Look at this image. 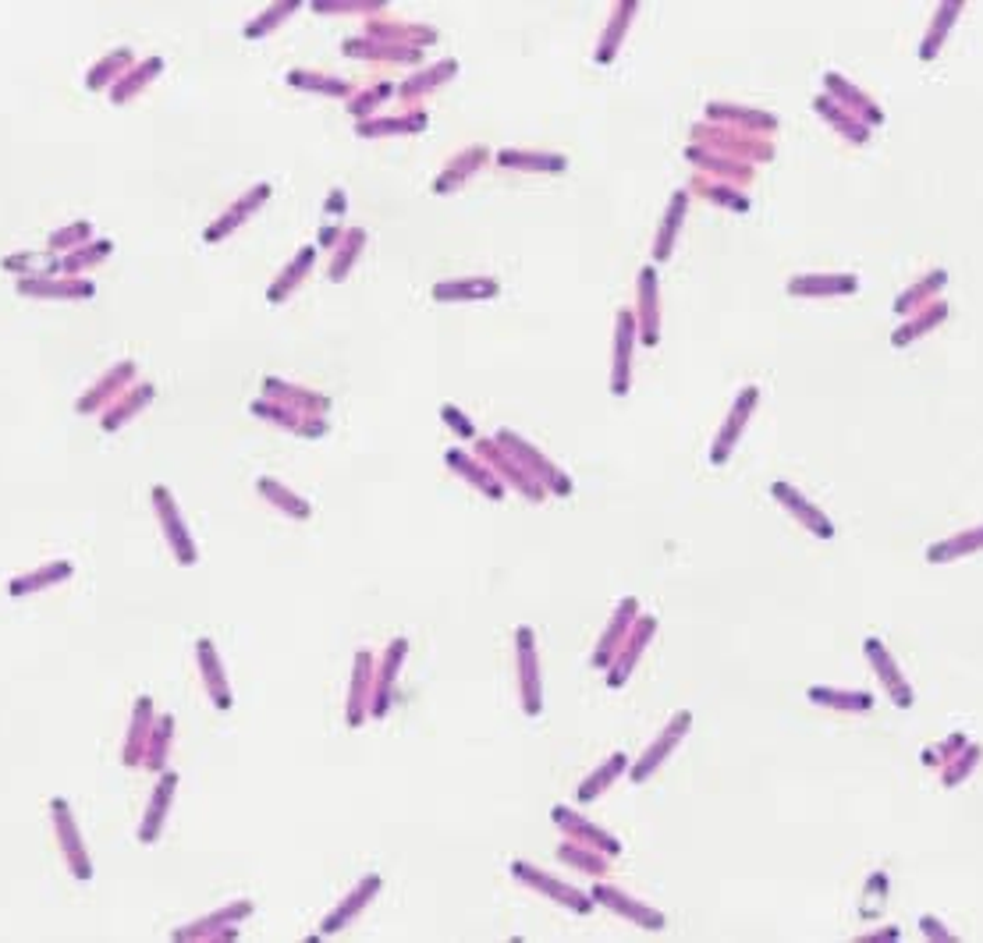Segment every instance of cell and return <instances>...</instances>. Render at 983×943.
I'll list each match as a JSON object with an SVG mask.
<instances>
[{
	"mask_svg": "<svg viewBox=\"0 0 983 943\" xmlns=\"http://www.w3.org/2000/svg\"><path fill=\"white\" fill-rule=\"evenodd\" d=\"M271 196H274V185L271 182H260V185H252L249 191H242V196H238L225 213H220L210 228L203 231V242L206 245H220L225 242V238H231L234 231H242L245 223L256 217L266 202H271Z\"/></svg>",
	"mask_w": 983,
	"mask_h": 943,
	"instance_id": "5b68a950",
	"label": "cell"
},
{
	"mask_svg": "<svg viewBox=\"0 0 983 943\" xmlns=\"http://www.w3.org/2000/svg\"><path fill=\"white\" fill-rule=\"evenodd\" d=\"M150 501H153V511H156V522H161V529H164L171 557L182 568H196L199 564V542H196L193 533H188V525L182 518V507H178V501H174V493L164 483H156L150 490Z\"/></svg>",
	"mask_w": 983,
	"mask_h": 943,
	"instance_id": "3957f363",
	"label": "cell"
},
{
	"mask_svg": "<svg viewBox=\"0 0 983 943\" xmlns=\"http://www.w3.org/2000/svg\"><path fill=\"white\" fill-rule=\"evenodd\" d=\"M408 660V638H391L387 649L376 657L373 670V706H370V721H384L394 706V689H398V675Z\"/></svg>",
	"mask_w": 983,
	"mask_h": 943,
	"instance_id": "52a82bcc",
	"label": "cell"
},
{
	"mask_svg": "<svg viewBox=\"0 0 983 943\" xmlns=\"http://www.w3.org/2000/svg\"><path fill=\"white\" fill-rule=\"evenodd\" d=\"M622 766H625V756H622V753H618V756H614V759H611V763L604 766V770H600V774H593V777H590V780H586V785L579 788V802H593V798H597L600 791H604V788H608V780H611V777H618V770H622Z\"/></svg>",
	"mask_w": 983,
	"mask_h": 943,
	"instance_id": "c3c4849f",
	"label": "cell"
},
{
	"mask_svg": "<svg viewBox=\"0 0 983 943\" xmlns=\"http://www.w3.org/2000/svg\"><path fill=\"white\" fill-rule=\"evenodd\" d=\"M345 210H348L345 188H330V191H327V202H324V217H327L330 223H338V217H345Z\"/></svg>",
	"mask_w": 983,
	"mask_h": 943,
	"instance_id": "f5cc1de1",
	"label": "cell"
},
{
	"mask_svg": "<svg viewBox=\"0 0 983 943\" xmlns=\"http://www.w3.org/2000/svg\"><path fill=\"white\" fill-rule=\"evenodd\" d=\"M384 0H316L313 14H367V19H380L384 14Z\"/></svg>",
	"mask_w": 983,
	"mask_h": 943,
	"instance_id": "f6af8a7d",
	"label": "cell"
},
{
	"mask_svg": "<svg viewBox=\"0 0 983 943\" xmlns=\"http://www.w3.org/2000/svg\"><path fill=\"white\" fill-rule=\"evenodd\" d=\"M174 727H178L174 713H156V724H153L150 745H146V759H142V766H146L150 774H164L167 770L171 745H174Z\"/></svg>",
	"mask_w": 983,
	"mask_h": 943,
	"instance_id": "d590c367",
	"label": "cell"
},
{
	"mask_svg": "<svg viewBox=\"0 0 983 943\" xmlns=\"http://www.w3.org/2000/svg\"><path fill=\"white\" fill-rule=\"evenodd\" d=\"M593 901H597V904H608L611 912H622L625 919L646 925V930H664V915H660V912H654V908H646V904H636V901L629 898V893H622L618 887L597 884V887H593Z\"/></svg>",
	"mask_w": 983,
	"mask_h": 943,
	"instance_id": "4dcf8cb0",
	"label": "cell"
},
{
	"mask_svg": "<svg viewBox=\"0 0 983 943\" xmlns=\"http://www.w3.org/2000/svg\"><path fill=\"white\" fill-rule=\"evenodd\" d=\"M373 670L376 657L370 649H359L352 657V681H348V702H345V724L359 731L370 721V706H373Z\"/></svg>",
	"mask_w": 983,
	"mask_h": 943,
	"instance_id": "8fae6325",
	"label": "cell"
},
{
	"mask_svg": "<svg viewBox=\"0 0 983 943\" xmlns=\"http://www.w3.org/2000/svg\"><path fill=\"white\" fill-rule=\"evenodd\" d=\"M51 823H54L57 852H61V858H65L68 873L75 876L78 884H89L92 876H97V869H92V855L86 848V837H83V830H78L75 809H72L68 798H51Z\"/></svg>",
	"mask_w": 983,
	"mask_h": 943,
	"instance_id": "7a4b0ae2",
	"label": "cell"
},
{
	"mask_svg": "<svg viewBox=\"0 0 983 943\" xmlns=\"http://www.w3.org/2000/svg\"><path fill=\"white\" fill-rule=\"evenodd\" d=\"M554 823H561V826L568 830V834L597 837L600 844H604V848H608V852H614V855H618V841H611L608 834H600V830H597V826H590V823H582V820H576V816H572V812H568V809H554Z\"/></svg>",
	"mask_w": 983,
	"mask_h": 943,
	"instance_id": "7dc6e473",
	"label": "cell"
},
{
	"mask_svg": "<svg viewBox=\"0 0 983 943\" xmlns=\"http://www.w3.org/2000/svg\"><path fill=\"white\" fill-rule=\"evenodd\" d=\"M178 785H182V777L174 774V770L156 774V788H153L150 805H146V812H142L139 830H135L139 844L153 848V844L164 837L167 820H171V809H174V798H178Z\"/></svg>",
	"mask_w": 983,
	"mask_h": 943,
	"instance_id": "9c48e42d",
	"label": "cell"
},
{
	"mask_svg": "<svg viewBox=\"0 0 983 943\" xmlns=\"http://www.w3.org/2000/svg\"><path fill=\"white\" fill-rule=\"evenodd\" d=\"M810 699L813 702H831V706H849V710H870V706H874V699H870V695H838L831 689H810Z\"/></svg>",
	"mask_w": 983,
	"mask_h": 943,
	"instance_id": "f907efd6",
	"label": "cell"
},
{
	"mask_svg": "<svg viewBox=\"0 0 983 943\" xmlns=\"http://www.w3.org/2000/svg\"><path fill=\"white\" fill-rule=\"evenodd\" d=\"M774 497L782 501V507H788V511H796V515L806 522V529H813L817 536H823V539H831L834 536V529H831V522L820 515V511L813 507V504H806L802 497L791 486H785V483H774Z\"/></svg>",
	"mask_w": 983,
	"mask_h": 943,
	"instance_id": "74e56055",
	"label": "cell"
},
{
	"mask_svg": "<svg viewBox=\"0 0 983 943\" xmlns=\"http://www.w3.org/2000/svg\"><path fill=\"white\" fill-rule=\"evenodd\" d=\"M284 83L298 92H313V96H327V100H352V86L345 83L341 75H327V72H306V68H292L284 75Z\"/></svg>",
	"mask_w": 983,
	"mask_h": 943,
	"instance_id": "f546056e",
	"label": "cell"
},
{
	"mask_svg": "<svg viewBox=\"0 0 983 943\" xmlns=\"http://www.w3.org/2000/svg\"><path fill=\"white\" fill-rule=\"evenodd\" d=\"M756 397H760V394H756V387H750L746 394L739 397V408H735V419H732V426H724V434L718 437V447H713V461H718V465L724 461V454L735 447V437H739V429L746 426V412L753 408Z\"/></svg>",
	"mask_w": 983,
	"mask_h": 943,
	"instance_id": "ee69618b",
	"label": "cell"
},
{
	"mask_svg": "<svg viewBox=\"0 0 983 943\" xmlns=\"http://www.w3.org/2000/svg\"><path fill=\"white\" fill-rule=\"evenodd\" d=\"M72 574H75V564L68 561V557H57V561H46V564H40L33 571L14 574V579L8 582V596L11 600H25V596L46 593V589L65 585Z\"/></svg>",
	"mask_w": 983,
	"mask_h": 943,
	"instance_id": "e0dca14e",
	"label": "cell"
},
{
	"mask_svg": "<svg viewBox=\"0 0 983 943\" xmlns=\"http://www.w3.org/2000/svg\"><path fill=\"white\" fill-rule=\"evenodd\" d=\"M110 252H114V242H110V238H92L89 245L61 255V277H86L89 270H97L110 260Z\"/></svg>",
	"mask_w": 983,
	"mask_h": 943,
	"instance_id": "e575fe53",
	"label": "cell"
},
{
	"mask_svg": "<svg viewBox=\"0 0 983 943\" xmlns=\"http://www.w3.org/2000/svg\"><path fill=\"white\" fill-rule=\"evenodd\" d=\"M919 925H924V933H930V936L951 940V933H944V930H941V922H938V919H919Z\"/></svg>",
	"mask_w": 983,
	"mask_h": 943,
	"instance_id": "6f0895ef",
	"label": "cell"
},
{
	"mask_svg": "<svg viewBox=\"0 0 983 943\" xmlns=\"http://www.w3.org/2000/svg\"><path fill=\"white\" fill-rule=\"evenodd\" d=\"M391 96H398V83H373L367 89L352 92V100L345 103V110L352 114L356 121H367V118H376L380 103H387Z\"/></svg>",
	"mask_w": 983,
	"mask_h": 943,
	"instance_id": "f35d334b",
	"label": "cell"
},
{
	"mask_svg": "<svg viewBox=\"0 0 983 943\" xmlns=\"http://www.w3.org/2000/svg\"><path fill=\"white\" fill-rule=\"evenodd\" d=\"M256 493L274 511H281L284 518H292V522H309L313 518V501H306L303 493H295L292 486L277 483L274 475H260L256 479Z\"/></svg>",
	"mask_w": 983,
	"mask_h": 943,
	"instance_id": "83f0119b",
	"label": "cell"
},
{
	"mask_svg": "<svg viewBox=\"0 0 983 943\" xmlns=\"http://www.w3.org/2000/svg\"><path fill=\"white\" fill-rule=\"evenodd\" d=\"M686 724H689V713H678V716H675V724H668V731H664V734H660V738H657V745H654V748H649V753H646V759H643V763L636 766V770H632V780H643V777H649V774H654V770H657V766H660V759H664V753H668V748H671V745H675V742L681 738V734H686Z\"/></svg>",
	"mask_w": 983,
	"mask_h": 943,
	"instance_id": "ab89813d",
	"label": "cell"
},
{
	"mask_svg": "<svg viewBox=\"0 0 983 943\" xmlns=\"http://www.w3.org/2000/svg\"><path fill=\"white\" fill-rule=\"evenodd\" d=\"M430 295L434 301H444V306H451V301H490L501 295V284L494 277H455L437 281Z\"/></svg>",
	"mask_w": 983,
	"mask_h": 943,
	"instance_id": "4316f807",
	"label": "cell"
},
{
	"mask_svg": "<svg viewBox=\"0 0 983 943\" xmlns=\"http://www.w3.org/2000/svg\"><path fill=\"white\" fill-rule=\"evenodd\" d=\"M341 54L352 61H370V64H419L423 51H408L398 43H384V40H370V36H352L341 43Z\"/></svg>",
	"mask_w": 983,
	"mask_h": 943,
	"instance_id": "7402d4cb",
	"label": "cell"
},
{
	"mask_svg": "<svg viewBox=\"0 0 983 943\" xmlns=\"http://www.w3.org/2000/svg\"><path fill=\"white\" fill-rule=\"evenodd\" d=\"M263 397H271V402L284 405V408H295V412H306V415H327L330 412V397L313 391V387H303V383H292L284 376H263Z\"/></svg>",
	"mask_w": 983,
	"mask_h": 943,
	"instance_id": "2e32d148",
	"label": "cell"
},
{
	"mask_svg": "<svg viewBox=\"0 0 983 943\" xmlns=\"http://www.w3.org/2000/svg\"><path fill=\"white\" fill-rule=\"evenodd\" d=\"M135 64V51L132 46H118V51L103 54L92 68L86 72V89L89 92H110V86L121 83V75Z\"/></svg>",
	"mask_w": 983,
	"mask_h": 943,
	"instance_id": "1f68e13d",
	"label": "cell"
},
{
	"mask_svg": "<svg viewBox=\"0 0 983 943\" xmlns=\"http://www.w3.org/2000/svg\"><path fill=\"white\" fill-rule=\"evenodd\" d=\"M345 231H348V228H341V223H330V220H327L324 228H320V234H316V245H324V249L335 252V249L341 245Z\"/></svg>",
	"mask_w": 983,
	"mask_h": 943,
	"instance_id": "db71d44e",
	"label": "cell"
},
{
	"mask_svg": "<svg viewBox=\"0 0 983 943\" xmlns=\"http://www.w3.org/2000/svg\"><path fill=\"white\" fill-rule=\"evenodd\" d=\"M426 124H430V114L426 110H402V114H384V118H367V121H356V135L359 139H408V135H419L426 132Z\"/></svg>",
	"mask_w": 983,
	"mask_h": 943,
	"instance_id": "d6986e66",
	"label": "cell"
},
{
	"mask_svg": "<svg viewBox=\"0 0 983 943\" xmlns=\"http://www.w3.org/2000/svg\"><path fill=\"white\" fill-rule=\"evenodd\" d=\"M196 667H199V681H203L206 695H210L214 710H220V713L234 710V689H231L228 667H225V660H220L214 638L203 635L196 643Z\"/></svg>",
	"mask_w": 983,
	"mask_h": 943,
	"instance_id": "30bf717a",
	"label": "cell"
},
{
	"mask_svg": "<svg viewBox=\"0 0 983 943\" xmlns=\"http://www.w3.org/2000/svg\"><path fill=\"white\" fill-rule=\"evenodd\" d=\"M498 443H501L504 451H509V454H512V458L518 461V465L526 469L533 479H544V483H550L558 493H568V490H572V486H568V479H565L558 469H554L540 451H533V447H529L526 440H522L518 434H512V429H501V434H498Z\"/></svg>",
	"mask_w": 983,
	"mask_h": 943,
	"instance_id": "ffe728a7",
	"label": "cell"
},
{
	"mask_svg": "<svg viewBox=\"0 0 983 943\" xmlns=\"http://www.w3.org/2000/svg\"><path fill=\"white\" fill-rule=\"evenodd\" d=\"M440 419L455 429V437H458V440H472V437H476V426L466 419V412H462V408H455V405H440Z\"/></svg>",
	"mask_w": 983,
	"mask_h": 943,
	"instance_id": "816d5d0a",
	"label": "cell"
},
{
	"mask_svg": "<svg viewBox=\"0 0 983 943\" xmlns=\"http://www.w3.org/2000/svg\"><path fill=\"white\" fill-rule=\"evenodd\" d=\"M561 858H565V862H576V866H586V873H604V866H600V862H597L593 855H579V852H572V848H561Z\"/></svg>",
	"mask_w": 983,
	"mask_h": 943,
	"instance_id": "9f6ffc18",
	"label": "cell"
},
{
	"mask_svg": "<svg viewBox=\"0 0 983 943\" xmlns=\"http://www.w3.org/2000/svg\"><path fill=\"white\" fill-rule=\"evenodd\" d=\"M380 890H384V876H380V873H367V876H362V880H359L352 890H348L345 898L324 915L320 930H316V936H309V940H330V936H338V933H345V930H352V925L362 919V912H367V908L380 898Z\"/></svg>",
	"mask_w": 983,
	"mask_h": 943,
	"instance_id": "277c9868",
	"label": "cell"
},
{
	"mask_svg": "<svg viewBox=\"0 0 983 943\" xmlns=\"http://www.w3.org/2000/svg\"><path fill=\"white\" fill-rule=\"evenodd\" d=\"M536 638L533 628L515 632V660H518V689H522V710L529 716H540V667H536Z\"/></svg>",
	"mask_w": 983,
	"mask_h": 943,
	"instance_id": "9a60e30c",
	"label": "cell"
},
{
	"mask_svg": "<svg viewBox=\"0 0 983 943\" xmlns=\"http://www.w3.org/2000/svg\"><path fill=\"white\" fill-rule=\"evenodd\" d=\"M498 164L509 171H565V156L554 153H522V150H501Z\"/></svg>",
	"mask_w": 983,
	"mask_h": 943,
	"instance_id": "b9f144b4",
	"label": "cell"
},
{
	"mask_svg": "<svg viewBox=\"0 0 983 943\" xmlns=\"http://www.w3.org/2000/svg\"><path fill=\"white\" fill-rule=\"evenodd\" d=\"M153 724H156L153 695H139V699L132 702L129 731H124V748H121V763L129 766V770H139L142 759H146V745H150Z\"/></svg>",
	"mask_w": 983,
	"mask_h": 943,
	"instance_id": "5bb4252c",
	"label": "cell"
},
{
	"mask_svg": "<svg viewBox=\"0 0 983 943\" xmlns=\"http://www.w3.org/2000/svg\"><path fill=\"white\" fill-rule=\"evenodd\" d=\"M135 380H139L135 359H118L97 383H92V387H86L83 397H78V402H75V415H103L124 391L132 387Z\"/></svg>",
	"mask_w": 983,
	"mask_h": 943,
	"instance_id": "8992f818",
	"label": "cell"
},
{
	"mask_svg": "<svg viewBox=\"0 0 983 943\" xmlns=\"http://www.w3.org/2000/svg\"><path fill=\"white\" fill-rule=\"evenodd\" d=\"M92 223L89 220H75V223H68V228H57L51 238H46V252H54V255H68V252H75V249H83V245H89L92 242Z\"/></svg>",
	"mask_w": 983,
	"mask_h": 943,
	"instance_id": "60d3db41",
	"label": "cell"
},
{
	"mask_svg": "<svg viewBox=\"0 0 983 943\" xmlns=\"http://www.w3.org/2000/svg\"><path fill=\"white\" fill-rule=\"evenodd\" d=\"M362 36L398 43V46H408V51H423V46L437 43V29L423 25V22H394V19H384V14H380V19L367 22V32H362Z\"/></svg>",
	"mask_w": 983,
	"mask_h": 943,
	"instance_id": "44dd1931",
	"label": "cell"
},
{
	"mask_svg": "<svg viewBox=\"0 0 983 943\" xmlns=\"http://www.w3.org/2000/svg\"><path fill=\"white\" fill-rule=\"evenodd\" d=\"M313 266H316V245H303L292 255V263L274 277V284L266 287V301H271V306H284V301H288L298 287L309 281Z\"/></svg>",
	"mask_w": 983,
	"mask_h": 943,
	"instance_id": "603a6c76",
	"label": "cell"
},
{
	"mask_svg": "<svg viewBox=\"0 0 983 943\" xmlns=\"http://www.w3.org/2000/svg\"><path fill=\"white\" fill-rule=\"evenodd\" d=\"M490 160V150L487 146H466L462 153H455L448 160V167H444L437 178H434V196H451V191L462 188L476 171H480L483 164Z\"/></svg>",
	"mask_w": 983,
	"mask_h": 943,
	"instance_id": "d4e9b609",
	"label": "cell"
},
{
	"mask_svg": "<svg viewBox=\"0 0 983 943\" xmlns=\"http://www.w3.org/2000/svg\"><path fill=\"white\" fill-rule=\"evenodd\" d=\"M8 270V274H14L19 281H40V277H61V255L54 252H11L4 255V263H0Z\"/></svg>",
	"mask_w": 983,
	"mask_h": 943,
	"instance_id": "d6a6232c",
	"label": "cell"
},
{
	"mask_svg": "<svg viewBox=\"0 0 983 943\" xmlns=\"http://www.w3.org/2000/svg\"><path fill=\"white\" fill-rule=\"evenodd\" d=\"M298 11H303V0H277V4L263 8L252 22H245L242 36H245V40H266V36H274V32H277L284 22H288L292 14H298Z\"/></svg>",
	"mask_w": 983,
	"mask_h": 943,
	"instance_id": "8d00e7d4",
	"label": "cell"
},
{
	"mask_svg": "<svg viewBox=\"0 0 983 943\" xmlns=\"http://www.w3.org/2000/svg\"><path fill=\"white\" fill-rule=\"evenodd\" d=\"M252 912H256V904L238 898V901H228L214 908L210 915H199L193 922L178 925V930H171V940L174 943H228V940H238V925H242L245 919H252Z\"/></svg>",
	"mask_w": 983,
	"mask_h": 943,
	"instance_id": "6da1fadb",
	"label": "cell"
},
{
	"mask_svg": "<svg viewBox=\"0 0 983 943\" xmlns=\"http://www.w3.org/2000/svg\"><path fill=\"white\" fill-rule=\"evenodd\" d=\"M164 68H167L164 57H142V61H135L132 68L121 75V83L110 86V92H107V96H110V103H114V107L132 103L139 92H146V89L156 83V78L164 75Z\"/></svg>",
	"mask_w": 983,
	"mask_h": 943,
	"instance_id": "cb8c5ba5",
	"label": "cell"
},
{
	"mask_svg": "<svg viewBox=\"0 0 983 943\" xmlns=\"http://www.w3.org/2000/svg\"><path fill=\"white\" fill-rule=\"evenodd\" d=\"M980 539H983V536H976V539H962V542H955V539H951V542H941V547H933V550H930V561H944V553H959L962 547H976Z\"/></svg>",
	"mask_w": 983,
	"mask_h": 943,
	"instance_id": "11a10c76",
	"label": "cell"
},
{
	"mask_svg": "<svg viewBox=\"0 0 983 943\" xmlns=\"http://www.w3.org/2000/svg\"><path fill=\"white\" fill-rule=\"evenodd\" d=\"M367 242H370L367 228H348L345 231L341 245L335 249V260H330V266H327V281L330 284H345L348 277H352V270L359 266L362 252H367Z\"/></svg>",
	"mask_w": 983,
	"mask_h": 943,
	"instance_id": "836d02e7",
	"label": "cell"
},
{
	"mask_svg": "<svg viewBox=\"0 0 983 943\" xmlns=\"http://www.w3.org/2000/svg\"><path fill=\"white\" fill-rule=\"evenodd\" d=\"M455 75H458V61H437V64H430V68H423L416 75H408L405 83H398V100L402 103H419L423 96H430L440 86H448Z\"/></svg>",
	"mask_w": 983,
	"mask_h": 943,
	"instance_id": "f1b7e54d",
	"label": "cell"
},
{
	"mask_svg": "<svg viewBox=\"0 0 983 943\" xmlns=\"http://www.w3.org/2000/svg\"><path fill=\"white\" fill-rule=\"evenodd\" d=\"M791 292L802 295V292H813V295H823V292H855V277H834V281H791Z\"/></svg>",
	"mask_w": 983,
	"mask_h": 943,
	"instance_id": "681fc988",
	"label": "cell"
},
{
	"mask_svg": "<svg viewBox=\"0 0 983 943\" xmlns=\"http://www.w3.org/2000/svg\"><path fill=\"white\" fill-rule=\"evenodd\" d=\"M866 657L881 667V678L887 681V689H892V695H895L898 706H913V692L906 689V681L898 678V670L892 667V657H887V653L881 649L877 638H866Z\"/></svg>",
	"mask_w": 983,
	"mask_h": 943,
	"instance_id": "7bdbcfd3",
	"label": "cell"
},
{
	"mask_svg": "<svg viewBox=\"0 0 983 943\" xmlns=\"http://www.w3.org/2000/svg\"><path fill=\"white\" fill-rule=\"evenodd\" d=\"M444 461H448V469H451L458 479H466V483H469L472 490L487 493L490 501H501V497H504V486L498 483V475L490 472L480 458H472L469 451H458V447H451V451L444 454Z\"/></svg>",
	"mask_w": 983,
	"mask_h": 943,
	"instance_id": "484cf974",
	"label": "cell"
},
{
	"mask_svg": "<svg viewBox=\"0 0 983 943\" xmlns=\"http://www.w3.org/2000/svg\"><path fill=\"white\" fill-rule=\"evenodd\" d=\"M249 412L256 415V419H263V423H271V426L284 429V434L298 437V440H324V437L330 434L327 415H306V412L284 408V405L271 402V397H256V402L249 405Z\"/></svg>",
	"mask_w": 983,
	"mask_h": 943,
	"instance_id": "ba28073f",
	"label": "cell"
},
{
	"mask_svg": "<svg viewBox=\"0 0 983 943\" xmlns=\"http://www.w3.org/2000/svg\"><path fill=\"white\" fill-rule=\"evenodd\" d=\"M629 351H632V316L622 312L618 319V370H614V394L629 391Z\"/></svg>",
	"mask_w": 983,
	"mask_h": 943,
	"instance_id": "bcb514c9",
	"label": "cell"
},
{
	"mask_svg": "<svg viewBox=\"0 0 983 943\" xmlns=\"http://www.w3.org/2000/svg\"><path fill=\"white\" fill-rule=\"evenodd\" d=\"M14 292L33 301H86V298H97V284L89 277H40V281H14Z\"/></svg>",
	"mask_w": 983,
	"mask_h": 943,
	"instance_id": "4fadbf2b",
	"label": "cell"
},
{
	"mask_svg": "<svg viewBox=\"0 0 983 943\" xmlns=\"http://www.w3.org/2000/svg\"><path fill=\"white\" fill-rule=\"evenodd\" d=\"M512 876H515L518 884H526L529 890L540 893V898L558 901V904L568 908V912H576V915H586V912H590V908H593V901H590V898H582V893H579L576 887H568V884H561V880H554V876H547L544 869H536V866H529V862H522V858L512 862Z\"/></svg>",
	"mask_w": 983,
	"mask_h": 943,
	"instance_id": "7c38bea8",
	"label": "cell"
},
{
	"mask_svg": "<svg viewBox=\"0 0 983 943\" xmlns=\"http://www.w3.org/2000/svg\"><path fill=\"white\" fill-rule=\"evenodd\" d=\"M156 402V383L150 380H135L129 391H124L114 405H110L103 415H100V429L103 434H118V429H124L129 423H135L142 412H146L150 405Z\"/></svg>",
	"mask_w": 983,
	"mask_h": 943,
	"instance_id": "ac0fdd59",
	"label": "cell"
}]
</instances>
